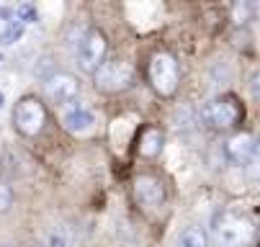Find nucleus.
<instances>
[{
	"label": "nucleus",
	"mask_w": 260,
	"mask_h": 247,
	"mask_svg": "<svg viewBox=\"0 0 260 247\" xmlns=\"http://www.w3.org/2000/svg\"><path fill=\"white\" fill-rule=\"evenodd\" d=\"M23 31H26V23L16 16V18H11V21L6 23L3 33H0V42H3L6 47H11V44H16V42L23 37Z\"/></svg>",
	"instance_id": "ddd939ff"
},
{
	"label": "nucleus",
	"mask_w": 260,
	"mask_h": 247,
	"mask_svg": "<svg viewBox=\"0 0 260 247\" xmlns=\"http://www.w3.org/2000/svg\"><path fill=\"white\" fill-rule=\"evenodd\" d=\"M44 93L52 103L57 105H67L78 98L80 93V80L70 73H54L44 80Z\"/></svg>",
	"instance_id": "6e6552de"
},
{
	"label": "nucleus",
	"mask_w": 260,
	"mask_h": 247,
	"mask_svg": "<svg viewBox=\"0 0 260 247\" xmlns=\"http://www.w3.org/2000/svg\"><path fill=\"white\" fill-rule=\"evenodd\" d=\"M16 16H18V18H21L23 23H34V21H36V8H34L31 3H21V6H18V13H16Z\"/></svg>",
	"instance_id": "dca6fc26"
},
{
	"label": "nucleus",
	"mask_w": 260,
	"mask_h": 247,
	"mask_svg": "<svg viewBox=\"0 0 260 247\" xmlns=\"http://www.w3.org/2000/svg\"><path fill=\"white\" fill-rule=\"evenodd\" d=\"M175 247H209V234L201 227H185L178 234Z\"/></svg>",
	"instance_id": "f8f14e48"
},
{
	"label": "nucleus",
	"mask_w": 260,
	"mask_h": 247,
	"mask_svg": "<svg viewBox=\"0 0 260 247\" xmlns=\"http://www.w3.org/2000/svg\"><path fill=\"white\" fill-rule=\"evenodd\" d=\"M62 124H64V129H67V131H72V134H83V131L93 129V124H95V114L88 109V105L70 103V109L64 111Z\"/></svg>",
	"instance_id": "9d476101"
},
{
	"label": "nucleus",
	"mask_w": 260,
	"mask_h": 247,
	"mask_svg": "<svg viewBox=\"0 0 260 247\" xmlns=\"http://www.w3.org/2000/svg\"><path fill=\"white\" fill-rule=\"evenodd\" d=\"M11 206H13V191H11V186L0 183V214L11 211Z\"/></svg>",
	"instance_id": "2eb2a0df"
},
{
	"label": "nucleus",
	"mask_w": 260,
	"mask_h": 247,
	"mask_svg": "<svg viewBox=\"0 0 260 247\" xmlns=\"http://www.w3.org/2000/svg\"><path fill=\"white\" fill-rule=\"evenodd\" d=\"M247 90L255 100H260V67H252L247 73Z\"/></svg>",
	"instance_id": "4468645a"
},
{
	"label": "nucleus",
	"mask_w": 260,
	"mask_h": 247,
	"mask_svg": "<svg viewBox=\"0 0 260 247\" xmlns=\"http://www.w3.org/2000/svg\"><path fill=\"white\" fill-rule=\"evenodd\" d=\"M255 244L260 247V217H257V222H255Z\"/></svg>",
	"instance_id": "a211bd4d"
},
{
	"label": "nucleus",
	"mask_w": 260,
	"mask_h": 247,
	"mask_svg": "<svg viewBox=\"0 0 260 247\" xmlns=\"http://www.w3.org/2000/svg\"><path fill=\"white\" fill-rule=\"evenodd\" d=\"M106 54H108L106 37L98 28H90L83 37L80 47H78V64H80V69H85V73H95V69L106 62Z\"/></svg>",
	"instance_id": "423d86ee"
},
{
	"label": "nucleus",
	"mask_w": 260,
	"mask_h": 247,
	"mask_svg": "<svg viewBox=\"0 0 260 247\" xmlns=\"http://www.w3.org/2000/svg\"><path fill=\"white\" fill-rule=\"evenodd\" d=\"M211 237L216 247H252L255 242V222L250 217L224 211L211 222Z\"/></svg>",
	"instance_id": "f257e3e1"
},
{
	"label": "nucleus",
	"mask_w": 260,
	"mask_h": 247,
	"mask_svg": "<svg viewBox=\"0 0 260 247\" xmlns=\"http://www.w3.org/2000/svg\"><path fill=\"white\" fill-rule=\"evenodd\" d=\"M3 103H6V98H3V93H0V109H3Z\"/></svg>",
	"instance_id": "aec40b11"
},
{
	"label": "nucleus",
	"mask_w": 260,
	"mask_h": 247,
	"mask_svg": "<svg viewBox=\"0 0 260 247\" xmlns=\"http://www.w3.org/2000/svg\"><path fill=\"white\" fill-rule=\"evenodd\" d=\"M252 11H255V16L260 18V0H252Z\"/></svg>",
	"instance_id": "6ab92c4d"
},
{
	"label": "nucleus",
	"mask_w": 260,
	"mask_h": 247,
	"mask_svg": "<svg viewBox=\"0 0 260 247\" xmlns=\"http://www.w3.org/2000/svg\"><path fill=\"white\" fill-rule=\"evenodd\" d=\"M201 116H204L206 126H211L216 131H230V129H237L242 124L245 109L235 95H219L204 105Z\"/></svg>",
	"instance_id": "f03ea898"
},
{
	"label": "nucleus",
	"mask_w": 260,
	"mask_h": 247,
	"mask_svg": "<svg viewBox=\"0 0 260 247\" xmlns=\"http://www.w3.org/2000/svg\"><path fill=\"white\" fill-rule=\"evenodd\" d=\"M257 145H260V139H257L255 134H250V131H237V134H232V136L227 139L224 152H227V157H230L235 165H247V162L252 160Z\"/></svg>",
	"instance_id": "1a4fd4ad"
},
{
	"label": "nucleus",
	"mask_w": 260,
	"mask_h": 247,
	"mask_svg": "<svg viewBox=\"0 0 260 247\" xmlns=\"http://www.w3.org/2000/svg\"><path fill=\"white\" fill-rule=\"evenodd\" d=\"M147 78H150L152 90L160 98H173L180 83V67L178 59L170 52H157L150 59V69H147Z\"/></svg>",
	"instance_id": "7ed1b4c3"
},
{
	"label": "nucleus",
	"mask_w": 260,
	"mask_h": 247,
	"mask_svg": "<svg viewBox=\"0 0 260 247\" xmlns=\"http://www.w3.org/2000/svg\"><path fill=\"white\" fill-rule=\"evenodd\" d=\"M13 126L18 129V134L34 139L39 136L47 126V109L44 103L36 98V95H23L16 109H13Z\"/></svg>",
	"instance_id": "20e7f679"
},
{
	"label": "nucleus",
	"mask_w": 260,
	"mask_h": 247,
	"mask_svg": "<svg viewBox=\"0 0 260 247\" xmlns=\"http://www.w3.org/2000/svg\"><path fill=\"white\" fill-rule=\"evenodd\" d=\"M134 201L142 206V208H157L165 203V186L157 175H150V172H139L134 178Z\"/></svg>",
	"instance_id": "0eeeda50"
},
{
	"label": "nucleus",
	"mask_w": 260,
	"mask_h": 247,
	"mask_svg": "<svg viewBox=\"0 0 260 247\" xmlns=\"http://www.w3.org/2000/svg\"><path fill=\"white\" fill-rule=\"evenodd\" d=\"M34 247H36V244H34Z\"/></svg>",
	"instance_id": "412c9836"
},
{
	"label": "nucleus",
	"mask_w": 260,
	"mask_h": 247,
	"mask_svg": "<svg viewBox=\"0 0 260 247\" xmlns=\"http://www.w3.org/2000/svg\"><path fill=\"white\" fill-rule=\"evenodd\" d=\"M162 145H165V134H162V129H157V126H147L142 134H139V142H137V150H139V155L142 157H157L160 152H162Z\"/></svg>",
	"instance_id": "9b49d317"
},
{
	"label": "nucleus",
	"mask_w": 260,
	"mask_h": 247,
	"mask_svg": "<svg viewBox=\"0 0 260 247\" xmlns=\"http://www.w3.org/2000/svg\"><path fill=\"white\" fill-rule=\"evenodd\" d=\"M247 167H250V172L255 175V178H260V145H257V150H255L252 160L247 162Z\"/></svg>",
	"instance_id": "f3484780"
},
{
	"label": "nucleus",
	"mask_w": 260,
	"mask_h": 247,
	"mask_svg": "<svg viewBox=\"0 0 260 247\" xmlns=\"http://www.w3.org/2000/svg\"><path fill=\"white\" fill-rule=\"evenodd\" d=\"M93 83L101 93H121L126 88H132L134 83V69L129 62L114 57V59H106L95 73H93Z\"/></svg>",
	"instance_id": "39448f33"
}]
</instances>
